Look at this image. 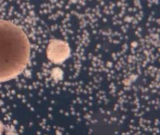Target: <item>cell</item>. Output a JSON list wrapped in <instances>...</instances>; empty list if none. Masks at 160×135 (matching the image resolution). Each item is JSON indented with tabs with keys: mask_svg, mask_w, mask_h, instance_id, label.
<instances>
[{
	"mask_svg": "<svg viewBox=\"0 0 160 135\" xmlns=\"http://www.w3.org/2000/svg\"><path fill=\"white\" fill-rule=\"evenodd\" d=\"M30 54V42L23 31L9 21L0 20V82L20 74Z\"/></svg>",
	"mask_w": 160,
	"mask_h": 135,
	"instance_id": "obj_1",
	"label": "cell"
},
{
	"mask_svg": "<svg viewBox=\"0 0 160 135\" xmlns=\"http://www.w3.org/2000/svg\"><path fill=\"white\" fill-rule=\"evenodd\" d=\"M68 47L65 42L62 41H52L48 47V56L53 62L62 61L68 57Z\"/></svg>",
	"mask_w": 160,
	"mask_h": 135,
	"instance_id": "obj_2",
	"label": "cell"
},
{
	"mask_svg": "<svg viewBox=\"0 0 160 135\" xmlns=\"http://www.w3.org/2000/svg\"><path fill=\"white\" fill-rule=\"evenodd\" d=\"M3 124L0 122V134L2 133V131H3Z\"/></svg>",
	"mask_w": 160,
	"mask_h": 135,
	"instance_id": "obj_3",
	"label": "cell"
}]
</instances>
